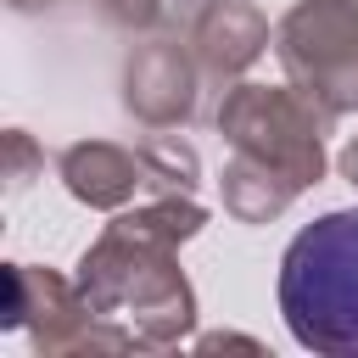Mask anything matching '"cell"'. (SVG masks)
Masks as SVG:
<instances>
[{
    "instance_id": "6da1fadb",
    "label": "cell",
    "mask_w": 358,
    "mask_h": 358,
    "mask_svg": "<svg viewBox=\"0 0 358 358\" xmlns=\"http://www.w3.org/2000/svg\"><path fill=\"white\" fill-rule=\"evenodd\" d=\"M207 207L196 196L162 190L145 207L123 213L101 229V241L78 257V291L101 319H117L134 347H173L196 324V291L179 268V246L201 235Z\"/></svg>"
},
{
    "instance_id": "7a4b0ae2",
    "label": "cell",
    "mask_w": 358,
    "mask_h": 358,
    "mask_svg": "<svg viewBox=\"0 0 358 358\" xmlns=\"http://www.w3.org/2000/svg\"><path fill=\"white\" fill-rule=\"evenodd\" d=\"M280 313L296 347L358 358V207H336L296 229L280 257Z\"/></svg>"
},
{
    "instance_id": "3957f363",
    "label": "cell",
    "mask_w": 358,
    "mask_h": 358,
    "mask_svg": "<svg viewBox=\"0 0 358 358\" xmlns=\"http://www.w3.org/2000/svg\"><path fill=\"white\" fill-rule=\"evenodd\" d=\"M213 123L229 157H252L280 179H291L296 190L324 179V129L336 117L296 84H229Z\"/></svg>"
},
{
    "instance_id": "277c9868",
    "label": "cell",
    "mask_w": 358,
    "mask_h": 358,
    "mask_svg": "<svg viewBox=\"0 0 358 358\" xmlns=\"http://www.w3.org/2000/svg\"><path fill=\"white\" fill-rule=\"evenodd\" d=\"M285 78L330 117L358 112V0H302L274 28Z\"/></svg>"
},
{
    "instance_id": "5b68a950",
    "label": "cell",
    "mask_w": 358,
    "mask_h": 358,
    "mask_svg": "<svg viewBox=\"0 0 358 358\" xmlns=\"http://www.w3.org/2000/svg\"><path fill=\"white\" fill-rule=\"evenodd\" d=\"M6 330H28L34 352L56 358V352H90V347H134V336L117 319H101L78 280H62L56 268H34V263H6Z\"/></svg>"
},
{
    "instance_id": "8992f818",
    "label": "cell",
    "mask_w": 358,
    "mask_h": 358,
    "mask_svg": "<svg viewBox=\"0 0 358 358\" xmlns=\"http://www.w3.org/2000/svg\"><path fill=\"white\" fill-rule=\"evenodd\" d=\"M196 90H201V67L190 56V45L179 39H157L145 45L129 73H123V106L145 123V129H173L196 117Z\"/></svg>"
},
{
    "instance_id": "52a82bcc",
    "label": "cell",
    "mask_w": 358,
    "mask_h": 358,
    "mask_svg": "<svg viewBox=\"0 0 358 358\" xmlns=\"http://www.w3.org/2000/svg\"><path fill=\"white\" fill-rule=\"evenodd\" d=\"M185 34H190V56H196L201 78H213V84L241 78L268 50V17L252 0H207Z\"/></svg>"
},
{
    "instance_id": "ba28073f",
    "label": "cell",
    "mask_w": 358,
    "mask_h": 358,
    "mask_svg": "<svg viewBox=\"0 0 358 358\" xmlns=\"http://www.w3.org/2000/svg\"><path fill=\"white\" fill-rule=\"evenodd\" d=\"M62 185L101 213H117L134 201V190H145V162L140 145H112V140H78L62 151Z\"/></svg>"
},
{
    "instance_id": "9c48e42d",
    "label": "cell",
    "mask_w": 358,
    "mask_h": 358,
    "mask_svg": "<svg viewBox=\"0 0 358 358\" xmlns=\"http://www.w3.org/2000/svg\"><path fill=\"white\" fill-rule=\"evenodd\" d=\"M218 190H224V213L241 218V224H268L302 196L291 179H280L274 168H263L252 157H229L224 173H218Z\"/></svg>"
},
{
    "instance_id": "30bf717a",
    "label": "cell",
    "mask_w": 358,
    "mask_h": 358,
    "mask_svg": "<svg viewBox=\"0 0 358 358\" xmlns=\"http://www.w3.org/2000/svg\"><path fill=\"white\" fill-rule=\"evenodd\" d=\"M140 162H145V190H151V196H162V190L196 196L201 162H196V151H190L179 134H151V140H140Z\"/></svg>"
},
{
    "instance_id": "8fae6325",
    "label": "cell",
    "mask_w": 358,
    "mask_h": 358,
    "mask_svg": "<svg viewBox=\"0 0 358 358\" xmlns=\"http://www.w3.org/2000/svg\"><path fill=\"white\" fill-rule=\"evenodd\" d=\"M207 0H101V17L129 34H173L201 17Z\"/></svg>"
},
{
    "instance_id": "7c38bea8",
    "label": "cell",
    "mask_w": 358,
    "mask_h": 358,
    "mask_svg": "<svg viewBox=\"0 0 358 358\" xmlns=\"http://www.w3.org/2000/svg\"><path fill=\"white\" fill-rule=\"evenodd\" d=\"M6 151H11L6 179H11V190H22V185H28V173L39 168V151H34V140H28L22 129H11V134H6Z\"/></svg>"
},
{
    "instance_id": "4fadbf2b",
    "label": "cell",
    "mask_w": 358,
    "mask_h": 358,
    "mask_svg": "<svg viewBox=\"0 0 358 358\" xmlns=\"http://www.w3.org/2000/svg\"><path fill=\"white\" fill-rule=\"evenodd\" d=\"M336 162H341V173H347V179L358 185V134H352V140L341 145V157H336Z\"/></svg>"
},
{
    "instance_id": "5bb4252c",
    "label": "cell",
    "mask_w": 358,
    "mask_h": 358,
    "mask_svg": "<svg viewBox=\"0 0 358 358\" xmlns=\"http://www.w3.org/2000/svg\"><path fill=\"white\" fill-rule=\"evenodd\" d=\"M39 6H56V0H11V11H39Z\"/></svg>"
}]
</instances>
